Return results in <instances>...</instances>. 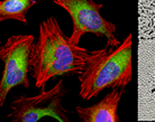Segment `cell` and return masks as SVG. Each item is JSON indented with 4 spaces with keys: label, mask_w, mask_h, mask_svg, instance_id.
<instances>
[{
    "label": "cell",
    "mask_w": 155,
    "mask_h": 122,
    "mask_svg": "<svg viewBox=\"0 0 155 122\" xmlns=\"http://www.w3.org/2000/svg\"><path fill=\"white\" fill-rule=\"evenodd\" d=\"M102 49L88 50L69 40L55 17H48L39 25L32 55V77L35 86L45 90L46 83L55 76L81 74L99 56Z\"/></svg>",
    "instance_id": "1"
},
{
    "label": "cell",
    "mask_w": 155,
    "mask_h": 122,
    "mask_svg": "<svg viewBox=\"0 0 155 122\" xmlns=\"http://www.w3.org/2000/svg\"><path fill=\"white\" fill-rule=\"evenodd\" d=\"M131 34L116 48L106 46L87 68L78 75L79 95L89 101L107 89H125L133 79Z\"/></svg>",
    "instance_id": "2"
},
{
    "label": "cell",
    "mask_w": 155,
    "mask_h": 122,
    "mask_svg": "<svg viewBox=\"0 0 155 122\" xmlns=\"http://www.w3.org/2000/svg\"><path fill=\"white\" fill-rule=\"evenodd\" d=\"M35 45L33 35L10 36L0 46V58L3 71L0 81V106H3L7 95L15 86H30L28 76L32 74V55Z\"/></svg>",
    "instance_id": "3"
},
{
    "label": "cell",
    "mask_w": 155,
    "mask_h": 122,
    "mask_svg": "<svg viewBox=\"0 0 155 122\" xmlns=\"http://www.w3.org/2000/svg\"><path fill=\"white\" fill-rule=\"evenodd\" d=\"M55 5L66 10L73 22L72 34L69 40L79 45L81 37L86 34H92L98 38L107 40L108 48H116L120 42L116 37V25L104 19L100 13L102 3L93 0H52Z\"/></svg>",
    "instance_id": "4"
},
{
    "label": "cell",
    "mask_w": 155,
    "mask_h": 122,
    "mask_svg": "<svg viewBox=\"0 0 155 122\" xmlns=\"http://www.w3.org/2000/svg\"><path fill=\"white\" fill-rule=\"evenodd\" d=\"M67 90L60 80L51 90H42L35 96L20 95L10 103L7 118L11 122H36L44 117H51L60 122H69L67 110L62 105V100Z\"/></svg>",
    "instance_id": "5"
},
{
    "label": "cell",
    "mask_w": 155,
    "mask_h": 122,
    "mask_svg": "<svg viewBox=\"0 0 155 122\" xmlns=\"http://www.w3.org/2000/svg\"><path fill=\"white\" fill-rule=\"evenodd\" d=\"M125 89H112L99 102L90 106H75L78 117L83 122H118V105Z\"/></svg>",
    "instance_id": "6"
},
{
    "label": "cell",
    "mask_w": 155,
    "mask_h": 122,
    "mask_svg": "<svg viewBox=\"0 0 155 122\" xmlns=\"http://www.w3.org/2000/svg\"><path fill=\"white\" fill-rule=\"evenodd\" d=\"M36 3L37 0H2L0 2V21L12 19L27 24V12Z\"/></svg>",
    "instance_id": "7"
}]
</instances>
